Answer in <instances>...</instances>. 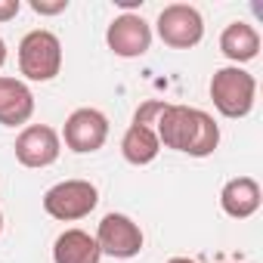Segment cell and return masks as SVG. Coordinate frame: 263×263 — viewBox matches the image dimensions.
<instances>
[{"mask_svg":"<svg viewBox=\"0 0 263 263\" xmlns=\"http://www.w3.org/2000/svg\"><path fill=\"white\" fill-rule=\"evenodd\" d=\"M102 251L96 238L84 229H65L53 241V263H99Z\"/></svg>","mask_w":263,"mask_h":263,"instance_id":"obj_13","label":"cell"},{"mask_svg":"<svg viewBox=\"0 0 263 263\" xmlns=\"http://www.w3.org/2000/svg\"><path fill=\"white\" fill-rule=\"evenodd\" d=\"M13 152H16V161L22 167L41 171V167L56 164V158L62 152V140H59V134L50 124H28V127H22V134L16 137Z\"/></svg>","mask_w":263,"mask_h":263,"instance_id":"obj_8","label":"cell"},{"mask_svg":"<svg viewBox=\"0 0 263 263\" xmlns=\"http://www.w3.org/2000/svg\"><path fill=\"white\" fill-rule=\"evenodd\" d=\"M105 44L121 59H140L152 47V25L140 13H121L105 31Z\"/></svg>","mask_w":263,"mask_h":263,"instance_id":"obj_9","label":"cell"},{"mask_svg":"<svg viewBox=\"0 0 263 263\" xmlns=\"http://www.w3.org/2000/svg\"><path fill=\"white\" fill-rule=\"evenodd\" d=\"M31 10L37 16H59L68 10V0H31Z\"/></svg>","mask_w":263,"mask_h":263,"instance_id":"obj_16","label":"cell"},{"mask_svg":"<svg viewBox=\"0 0 263 263\" xmlns=\"http://www.w3.org/2000/svg\"><path fill=\"white\" fill-rule=\"evenodd\" d=\"M19 10H22L19 0H0V22L16 19V16H19Z\"/></svg>","mask_w":263,"mask_h":263,"instance_id":"obj_17","label":"cell"},{"mask_svg":"<svg viewBox=\"0 0 263 263\" xmlns=\"http://www.w3.org/2000/svg\"><path fill=\"white\" fill-rule=\"evenodd\" d=\"M34 115V93L25 81L0 74V124L4 127H22Z\"/></svg>","mask_w":263,"mask_h":263,"instance_id":"obj_10","label":"cell"},{"mask_svg":"<svg viewBox=\"0 0 263 263\" xmlns=\"http://www.w3.org/2000/svg\"><path fill=\"white\" fill-rule=\"evenodd\" d=\"M260 201H263V192H260V183L254 177H232L220 192V208L232 220L254 217L260 211Z\"/></svg>","mask_w":263,"mask_h":263,"instance_id":"obj_11","label":"cell"},{"mask_svg":"<svg viewBox=\"0 0 263 263\" xmlns=\"http://www.w3.org/2000/svg\"><path fill=\"white\" fill-rule=\"evenodd\" d=\"M220 53L232 62V65H245L251 59H257L260 53V31L251 22H229L220 34Z\"/></svg>","mask_w":263,"mask_h":263,"instance_id":"obj_12","label":"cell"},{"mask_svg":"<svg viewBox=\"0 0 263 263\" xmlns=\"http://www.w3.org/2000/svg\"><path fill=\"white\" fill-rule=\"evenodd\" d=\"M211 99L223 118H245L257 99V81L238 65H223L211 78Z\"/></svg>","mask_w":263,"mask_h":263,"instance_id":"obj_2","label":"cell"},{"mask_svg":"<svg viewBox=\"0 0 263 263\" xmlns=\"http://www.w3.org/2000/svg\"><path fill=\"white\" fill-rule=\"evenodd\" d=\"M167 263H198V260H192V257H171Z\"/></svg>","mask_w":263,"mask_h":263,"instance_id":"obj_20","label":"cell"},{"mask_svg":"<svg viewBox=\"0 0 263 263\" xmlns=\"http://www.w3.org/2000/svg\"><path fill=\"white\" fill-rule=\"evenodd\" d=\"M0 232H4V214H0Z\"/></svg>","mask_w":263,"mask_h":263,"instance_id":"obj_21","label":"cell"},{"mask_svg":"<svg viewBox=\"0 0 263 263\" xmlns=\"http://www.w3.org/2000/svg\"><path fill=\"white\" fill-rule=\"evenodd\" d=\"M59 140L65 143V149L87 155V152H99L108 140V118L99 108H74L65 118V127Z\"/></svg>","mask_w":263,"mask_h":263,"instance_id":"obj_7","label":"cell"},{"mask_svg":"<svg viewBox=\"0 0 263 263\" xmlns=\"http://www.w3.org/2000/svg\"><path fill=\"white\" fill-rule=\"evenodd\" d=\"M161 152V143H158V134H155V127H143V124H130L124 130V137H121V155L127 164H134V167H146L158 158Z\"/></svg>","mask_w":263,"mask_h":263,"instance_id":"obj_14","label":"cell"},{"mask_svg":"<svg viewBox=\"0 0 263 263\" xmlns=\"http://www.w3.org/2000/svg\"><path fill=\"white\" fill-rule=\"evenodd\" d=\"M4 62H7V44H4V37H0V68H4Z\"/></svg>","mask_w":263,"mask_h":263,"instance_id":"obj_19","label":"cell"},{"mask_svg":"<svg viewBox=\"0 0 263 263\" xmlns=\"http://www.w3.org/2000/svg\"><path fill=\"white\" fill-rule=\"evenodd\" d=\"M118 7H124V10H134V7H143V0H115Z\"/></svg>","mask_w":263,"mask_h":263,"instance_id":"obj_18","label":"cell"},{"mask_svg":"<svg viewBox=\"0 0 263 263\" xmlns=\"http://www.w3.org/2000/svg\"><path fill=\"white\" fill-rule=\"evenodd\" d=\"M164 99H146L137 111H134V121L130 124H143V127H155V121H158V115L164 111Z\"/></svg>","mask_w":263,"mask_h":263,"instance_id":"obj_15","label":"cell"},{"mask_svg":"<svg viewBox=\"0 0 263 263\" xmlns=\"http://www.w3.org/2000/svg\"><path fill=\"white\" fill-rule=\"evenodd\" d=\"M19 71L28 81H53L62 71V44L53 31L34 28L19 41Z\"/></svg>","mask_w":263,"mask_h":263,"instance_id":"obj_3","label":"cell"},{"mask_svg":"<svg viewBox=\"0 0 263 263\" xmlns=\"http://www.w3.org/2000/svg\"><path fill=\"white\" fill-rule=\"evenodd\" d=\"M96 245L102 254L115 257V260H130L137 257L146 245V235L140 229V223H134L127 214H105L96 226Z\"/></svg>","mask_w":263,"mask_h":263,"instance_id":"obj_6","label":"cell"},{"mask_svg":"<svg viewBox=\"0 0 263 263\" xmlns=\"http://www.w3.org/2000/svg\"><path fill=\"white\" fill-rule=\"evenodd\" d=\"M155 134L164 149H174L192 158H208L220 146V124L208 111L189 108V105L167 102L155 121Z\"/></svg>","mask_w":263,"mask_h":263,"instance_id":"obj_1","label":"cell"},{"mask_svg":"<svg viewBox=\"0 0 263 263\" xmlns=\"http://www.w3.org/2000/svg\"><path fill=\"white\" fill-rule=\"evenodd\" d=\"M155 31H158L164 47H171V50H192L204 37V19L189 4H171V7H164L158 13Z\"/></svg>","mask_w":263,"mask_h":263,"instance_id":"obj_5","label":"cell"},{"mask_svg":"<svg viewBox=\"0 0 263 263\" xmlns=\"http://www.w3.org/2000/svg\"><path fill=\"white\" fill-rule=\"evenodd\" d=\"M96 204H99V189L90 180H62L44 192V211L62 223L90 217Z\"/></svg>","mask_w":263,"mask_h":263,"instance_id":"obj_4","label":"cell"}]
</instances>
